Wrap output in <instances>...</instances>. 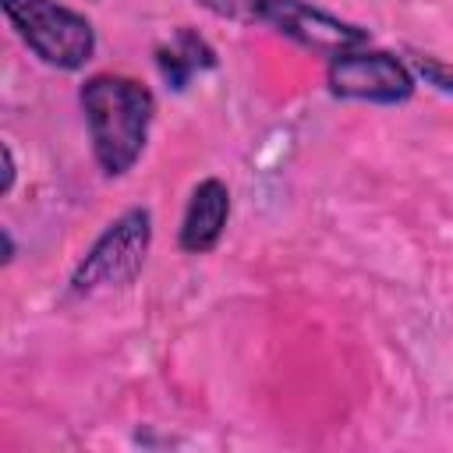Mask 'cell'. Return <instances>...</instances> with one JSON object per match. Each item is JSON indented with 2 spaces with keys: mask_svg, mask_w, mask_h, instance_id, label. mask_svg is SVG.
Masks as SVG:
<instances>
[{
  "mask_svg": "<svg viewBox=\"0 0 453 453\" xmlns=\"http://www.w3.org/2000/svg\"><path fill=\"white\" fill-rule=\"evenodd\" d=\"M78 106L85 113L92 159L106 177H124L134 170L149 145V127L156 120V96L145 81L127 74H92L78 88Z\"/></svg>",
  "mask_w": 453,
  "mask_h": 453,
  "instance_id": "1",
  "label": "cell"
},
{
  "mask_svg": "<svg viewBox=\"0 0 453 453\" xmlns=\"http://www.w3.org/2000/svg\"><path fill=\"white\" fill-rule=\"evenodd\" d=\"M152 248V212L145 205H131L120 212L81 255L67 280V297H92L99 290H117L134 283Z\"/></svg>",
  "mask_w": 453,
  "mask_h": 453,
  "instance_id": "2",
  "label": "cell"
},
{
  "mask_svg": "<svg viewBox=\"0 0 453 453\" xmlns=\"http://www.w3.org/2000/svg\"><path fill=\"white\" fill-rule=\"evenodd\" d=\"M21 42L57 71H81L96 53L92 21L57 0H0Z\"/></svg>",
  "mask_w": 453,
  "mask_h": 453,
  "instance_id": "3",
  "label": "cell"
},
{
  "mask_svg": "<svg viewBox=\"0 0 453 453\" xmlns=\"http://www.w3.org/2000/svg\"><path fill=\"white\" fill-rule=\"evenodd\" d=\"M241 7L248 11V18L276 28L301 50L329 57V60L372 42L368 28H361L311 0H241Z\"/></svg>",
  "mask_w": 453,
  "mask_h": 453,
  "instance_id": "4",
  "label": "cell"
},
{
  "mask_svg": "<svg viewBox=\"0 0 453 453\" xmlns=\"http://www.w3.org/2000/svg\"><path fill=\"white\" fill-rule=\"evenodd\" d=\"M326 88L347 103H372V106H400L414 96L418 78L411 64H403L389 50L357 46L329 60Z\"/></svg>",
  "mask_w": 453,
  "mask_h": 453,
  "instance_id": "5",
  "label": "cell"
},
{
  "mask_svg": "<svg viewBox=\"0 0 453 453\" xmlns=\"http://www.w3.org/2000/svg\"><path fill=\"white\" fill-rule=\"evenodd\" d=\"M230 188L219 180V177H205L191 188V198L184 205V216H180V230H177V248L184 255H209L226 223H230Z\"/></svg>",
  "mask_w": 453,
  "mask_h": 453,
  "instance_id": "6",
  "label": "cell"
},
{
  "mask_svg": "<svg viewBox=\"0 0 453 453\" xmlns=\"http://www.w3.org/2000/svg\"><path fill=\"white\" fill-rule=\"evenodd\" d=\"M216 64H219V57H216L212 42H209L202 32L188 28V25H180V28L170 35V42L156 46V67H159L163 81H166L173 92H184L195 74H205V71H212Z\"/></svg>",
  "mask_w": 453,
  "mask_h": 453,
  "instance_id": "7",
  "label": "cell"
},
{
  "mask_svg": "<svg viewBox=\"0 0 453 453\" xmlns=\"http://www.w3.org/2000/svg\"><path fill=\"white\" fill-rule=\"evenodd\" d=\"M411 71H414V78H425V85L453 96V67L442 64L439 57H432V53H411Z\"/></svg>",
  "mask_w": 453,
  "mask_h": 453,
  "instance_id": "8",
  "label": "cell"
},
{
  "mask_svg": "<svg viewBox=\"0 0 453 453\" xmlns=\"http://www.w3.org/2000/svg\"><path fill=\"white\" fill-rule=\"evenodd\" d=\"M0 152H4V180H0V195H7L11 188H14V177H18V163H14V149L4 142L0 145Z\"/></svg>",
  "mask_w": 453,
  "mask_h": 453,
  "instance_id": "9",
  "label": "cell"
},
{
  "mask_svg": "<svg viewBox=\"0 0 453 453\" xmlns=\"http://www.w3.org/2000/svg\"><path fill=\"white\" fill-rule=\"evenodd\" d=\"M14 255H18V244H14L11 230L4 226V265H11V262H14Z\"/></svg>",
  "mask_w": 453,
  "mask_h": 453,
  "instance_id": "10",
  "label": "cell"
}]
</instances>
